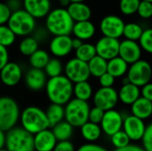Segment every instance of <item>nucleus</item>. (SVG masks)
<instances>
[{
  "label": "nucleus",
  "mask_w": 152,
  "mask_h": 151,
  "mask_svg": "<svg viewBox=\"0 0 152 151\" xmlns=\"http://www.w3.org/2000/svg\"><path fill=\"white\" fill-rule=\"evenodd\" d=\"M140 2L141 0H120L119 10L124 15H133L137 12Z\"/></svg>",
  "instance_id": "obj_38"
},
{
  "label": "nucleus",
  "mask_w": 152,
  "mask_h": 151,
  "mask_svg": "<svg viewBox=\"0 0 152 151\" xmlns=\"http://www.w3.org/2000/svg\"><path fill=\"white\" fill-rule=\"evenodd\" d=\"M141 88V96L152 101V83L149 82Z\"/></svg>",
  "instance_id": "obj_49"
},
{
  "label": "nucleus",
  "mask_w": 152,
  "mask_h": 151,
  "mask_svg": "<svg viewBox=\"0 0 152 151\" xmlns=\"http://www.w3.org/2000/svg\"><path fill=\"white\" fill-rule=\"evenodd\" d=\"M118 93L119 101L126 105H132L138 98L141 97V87L132 84H123Z\"/></svg>",
  "instance_id": "obj_21"
},
{
  "label": "nucleus",
  "mask_w": 152,
  "mask_h": 151,
  "mask_svg": "<svg viewBox=\"0 0 152 151\" xmlns=\"http://www.w3.org/2000/svg\"><path fill=\"white\" fill-rule=\"evenodd\" d=\"M45 113L50 124V127H53L59 122L65 119V109L63 105L61 104L52 103L47 107Z\"/></svg>",
  "instance_id": "obj_28"
},
{
  "label": "nucleus",
  "mask_w": 152,
  "mask_h": 151,
  "mask_svg": "<svg viewBox=\"0 0 152 151\" xmlns=\"http://www.w3.org/2000/svg\"><path fill=\"white\" fill-rule=\"evenodd\" d=\"M124 117H125L115 109L106 110L100 124L102 133L110 137L117 132L122 130Z\"/></svg>",
  "instance_id": "obj_12"
},
{
  "label": "nucleus",
  "mask_w": 152,
  "mask_h": 151,
  "mask_svg": "<svg viewBox=\"0 0 152 151\" xmlns=\"http://www.w3.org/2000/svg\"><path fill=\"white\" fill-rule=\"evenodd\" d=\"M7 25L17 36H27L36 29V19L21 8L12 12Z\"/></svg>",
  "instance_id": "obj_5"
},
{
  "label": "nucleus",
  "mask_w": 152,
  "mask_h": 151,
  "mask_svg": "<svg viewBox=\"0 0 152 151\" xmlns=\"http://www.w3.org/2000/svg\"><path fill=\"white\" fill-rule=\"evenodd\" d=\"M142 141L143 149L146 151H152V123L146 126V130Z\"/></svg>",
  "instance_id": "obj_42"
},
{
  "label": "nucleus",
  "mask_w": 152,
  "mask_h": 151,
  "mask_svg": "<svg viewBox=\"0 0 152 151\" xmlns=\"http://www.w3.org/2000/svg\"><path fill=\"white\" fill-rule=\"evenodd\" d=\"M125 21L118 15L109 14L103 17L100 22V30L104 36L120 38L123 36Z\"/></svg>",
  "instance_id": "obj_11"
},
{
  "label": "nucleus",
  "mask_w": 152,
  "mask_h": 151,
  "mask_svg": "<svg viewBox=\"0 0 152 151\" xmlns=\"http://www.w3.org/2000/svg\"><path fill=\"white\" fill-rule=\"evenodd\" d=\"M0 151H8V150H7L5 148H3V149H1V150H0Z\"/></svg>",
  "instance_id": "obj_56"
},
{
  "label": "nucleus",
  "mask_w": 152,
  "mask_h": 151,
  "mask_svg": "<svg viewBox=\"0 0 152 151\" xmlns=\"http://www.w3.org/2000/svg\"><path fill=\"white\" fill-rule=\"evenodd\" d=\"M138 42L143 51L152 54V28L143 30V33Z\"/></svg>",
  "instance_id": "obj_39"
},
{
  "label": "nucleus",
  "mask_w": 152,
  "mask_h": 151,
  "mask_svg": "<svg viewBox=\"0 0 152 151\" xmlns=\"http://www.w3.org/2000/svg\"><path fill=\"white\" fill-rule=\"evenodd\" d=\"M83 43H84V41L81 40V39H79V38H77V37L72 38V47H73V49L74 50H77L78 47H80L82 45Z\"/></svg>",
  "instance_id": "obj_52"
},
{
  "label": "nucleus",
  "mask_w": 152,
  "mask_h": 151,
  "mask_svg": "<svg viewBox=\"0 0 152 151\" xmlns=\"http://www.w3.org/2000/svg\"><path fill=\"white\" fill-rule=\"evenodd\" d=\"M87 63L90 74L94 77H100L102 75L107 72L108 61L97 54Z\"/></svg>",
  "instance_id": "obj_30"
},
{
  "label": "nucleus",
  "mask_w": 152,
  "mask_h": 151,
  "mask_svg": "<svg viewBox=\"0 0 152 151\" xmlns=\"http://www.w3.org/2000/svg\"><path fill=\"white\" fill-rule=\"evenodd\" d=\"M95 26L90 20L75 22L72 29V34L75 37H77L83 41L91 39L95 35Z\"/></svg>",
  "instance_id": "obj_23"
},
{
  "label": "nucleus",
  "mask_w": 152,
  "mask_h": 151,
  "mask_svg": "<svg viewBox=\"0 0 152 151\" xmlns=\"http://www.w3.org/2000/svg\"><path fill=\"white\" fill-rule=\"evenodd\" d=\"M144 1H148V2H151V3H152V0H144Z\"/></svg>",
  "instance_id": "obj_57"
},
{
  "label": "nucleus",
  "mask_w": 152,
  "mask_h": 151,
  "mask_svg": "<svg viewBox=\"0 0 152 151\" xmlns=\"http://www.w3.org/2000/svg\"><path fill=\"white\" fill-rule=\"evenodd\" d=\"M16 35L7 24L0 25V44L5 47L11 46L16 39Z\"/></svg>",
  "instance_id": "obj_36"
},
{
  "label": "nucleus",
  "mask_w": 152,
  "mask_h": 151,
  "mask_svg": "<svg viewBox=\"0 0 152 151\" xmlns=\"http://www.w3.org/2000/svg\"><path fill=\"white\" fill-rule=\"evenodd\" d=\"M82 137L88 142H94L102 136V130L101 125L87 121L80 127Z\"/></svg>",
  "instance_id": "obj_26"
},
{
  "label": "nucleus",
  "mask_w": 152,
  "mask_h": 151,
  "mask_svg": "<svg viewBox=\"0 0 152 151\" xmlns=\"http://www.w3.org/2000/svg\"><path fill=\"white\" fill-rule=\"evenodd\" d=\"M50 59L49 53L45 50L38 48L29 56V64L31 68L44 69Z\"/></svg>",
  "instance_id": "obj_31"
},
{
  "label": "nucleus",
  "mask_w": 152,
  "mask_h": 151,
  "mask_svg": "<svg viewBox=\"0 0 152 151\" xmlns=\"http://www.w3.org/2000/svg\"><path fill=\"white\" fill-rule=\"evenodd\" d=\"M5 146V132L0 129V150Z\"/></svg>",
  "instance_id": "obj_53"
},
{
  "label": "nucleus",
  "mask_w": 152,
  "mask_h": 151,
  "mask_svg": "<svg viewBox=\"0 0 152 151\" xmlns=\"http://www.w3.org/2000/svg\"><path fill=\"white\" fill-rule=\"evenodd\" d=\"M75 54L77 59L88 62L96 55L95 45L90 43H83L80 47L75 50Z\"/></svg>",
  "instance_id": "obj_34"
},
{
  "label": "nucleus",
  "mask_w": 152,
  "mask_h": 151,
  "mask_svg": "<svg viewBox=\"0 0 152 151\" xmlns=\"http://www.w3.org/2000/svg\"><path fill=\"white\" fill-rule=\"evenodd\" d=\"M4 148L8 151H36L34 134L25 130L22 126H14L5 132Z\"/></svg>",
  "instance_id": "obj_4"
},
{
  "label": "nucleus",
  "mask_w": 152,
  "mask_h": 151,
  "mask_svg": "<svg viewBox=\"0 0 152 151\" xmlns=\"http://www.w3.org/2000/svg\"><path fill=\"white\" fill-rule=\"evenodd\" d=\"M48 30L46 28H36L34 30V32L32 33L33 34V36L39 42H43L45 41L46 38H47V36H48Z\"/></svg>",
  "instance_id": "obj_47"
},
{
  "label": "nucleus",
  "mask_w": 152,
  "mask_h": 151,
  "mask_svg": "<svg viewBox=\"0 0 152 151\" xmlns=\"http://www.w3.org/2000/svg\"><path fill=\"white\" fill-rule=\"evenodd\" d=\"M66 9L75 22L90 20L92 16L91 8L84 2L70 3Z\"/></svg>",
  "instance_id": "obj_22"
},
{
  "label": "nucleus",
  "mask_w": 152,
  "mask_h": 151,
  "mask_svg": "<svg viewBox=\"0 0 152 151\" xmlns=\"http://www.w3.org/2000/svg\"><path fill=\"white\" fill-rule=\"evenodd\" d=\"M73 86L74 84L65 75H60L49 77L45 88L46 95L52 103L64 106L72 99Z\"/></svg>",
  "instance_id": "obj_1"
},
{
  "label": "nucleus",
  "mask_w": 152,
  "mask_h": 151,
  "mask_svg": "<svg viewBox=\"0 0 152 151\" xmlns=\"http://www.w3.org/2000/svg\"><path fill=\"white\" fill-rule=\"evenodd\" d=\"M70 4V1L69 0H60V4H61V7H63V8H67L69 6V4Z\"/></svg>",
  "instance_id": "obj_54"
},
{
  "label": "nucleus",
  "mask_w": 152,
  "mask_h": 151,
  "mask_svg": "<svg viewBox=\"0 0 152 151\" xmlns=\"http://www.w3.org/2000/svg\"><path fill=\"white\" fill-rule=\"evenodd\" d=\"M110 141H111L112 145L115 147V149H121V148L126 147L129 144H131V142H132L129 136L126 133V132L123 129L117 132L113 135H111Z\"/></svg>",
  "instance_id": "obj_37"
},
{
  "label": "nucleus",
  "mask_w": 152,
  "mask_h": 151,
  "mask_svg": "<svg viewBox=\"0 0 152 151\" xmlns=\"http://www.w3.org/2000/svg\"><path fill=\"white\" fill-rule=\"evenodd\" d=\"M94 106L102 109L104 111L114 109L119 101L118 93L112 87H101L93 95Z\"/></svg>",
  "instance_id": "obj_10"
},
{
  "label": "nucleus",
  "mask_w": 152,
  "mask_h": 151,
  "mask_svg": "<svg viewBox=\"0 0 152 151\" xmlns=\"http://www.w3.org/2000/svg\"><path fill=\"white\" fill-rule=\"evenodd\" d=\"M20 117L18 103L11 97H0V129L4 132L13 128Z\"/></svg>",
  "instance_id": "obj_7"
},
{
  "label": "nucleus",
  "mask_w": 152,
  "mask_h": 151,
  "mask_svg": "<svg viewBox=\"0 0 152 151\" xmlns=\"http://www.w3.org/2000/svg\"><path fill=\"white\" fill-rule=\"evenodd\" d=\"M142 27L136 23V22H129L126 23L124 28L123 36L126 39L133 40V41H139L142 33H143Z\"/></svg>",
  "instance_id": "obj_33"
},
{
  "label": "nucleus",
  "mask_w": 152,
  "mask_h": 151,
  "mask_svg": "<svg viewBox=\"0 0 152 151\" xmlns=\"http://www.w3.org/2000/svg\"><path fill=\"white\" fill-rule=\"evenodd\" d=\"M77 151H109L106 148L98 145V144H94L93 142H88L86 144H84L82 146H80Z\"/></svg>",
  "instance_id": "obj_46"
},
{
  "label": "nucleus",
  "mask_w": 152,
  "mask_h": 151,
  "mask_svg": "<svg viewBox=\"0 0 152 151\" xmlns=\"http://www.w3.org/2000/svg\"><path fill=\"white\" fill-rule=\"evenodd\" d=\"M21 126L32 134L50 127L45 111L36 106L25 108L20 117Z\"/></svg>",
  "instance_id": "obj_3"
},
{
  "label": "nucleus",
  "mask_w": 152,
  "mask_h": 151,
  "mask_svg": "<svg viewBox=\"0 0 152 151\" xmlns=\"http://www.w3.org/2000/svg\"><path fill=\"white\" fill-rule=\"evenodd\" d=\"M142 19L148 20L152 17V3L141 0L137 12H136Z\"/></svg>",
  "instance_id": "obj_40"
},
{
  "label": "nucleus",
  "mask_w": 152,
  "mask_h": 151,
  "mask_svg": "<svg viewBox=\"0 0 152 151\" xmlns=\"http://www.w3.org/2000/svg\"><path fill=\"white\" fill-rule=\"evenodd\" d=\"M53 151H76L75 147L71 142L68 141H61L58 142Z\"/></svg>",
  "instance_id": "obj_45"
},
{
  "label": "nucleus",
  "mask_w": 152,
  "mask_h": 151,
  "mask_svg": "<svg viewBox=\"0 0 152 151\" xmlns=\"http://www.w3.org/2000/svg\"><path fill=\"white\" fill-rule=\"evenodd\" d=\"M114 151H146L143 147H140L138 145H134V144H129L126 147L121 148V149H115Z\"/></svg>",
  "instance_id": "obj_51"
},
{
  "label": "nucleus",
  "mask_w": 152,
  "mask_h": 151,
  "mask_svg": "<svg viewBox=\"0 0 152 151\" xmlns=\"http://www.w3.org/2000/svg\"><path fill=\"white\" fill-rule=\"evenodd\" d=\"M146 125L144 120L134 116L129 115L124 117L123 130L129 136L130 140L133 142L141 141L146 130Z\"/></svg>",
  "instance_id": "obj_13"
},
{
  "label": "nucleus",
  "mask_w": 152,
  "mask_h": 151,
  "mask_svg": "<svg viewBox=\"0 0 152 151\" xmlns=\"http://www.w3.org/2000/svg\"><path fill=\"white\" fill-rule=\"evenodd\" d=\"M73 95L77 99L88 101L94 95L92 85L88 80L75 83L73 86Z\"/></svg>",
  "instance_id": "obj_29"
},
{
  "label": "nucleus",
  "mask_w": 152,
  "mask_h": 151,
  "mask_svg": "<svg viewBox=\"0 0 152 151\" xmlns=\"http://www.w3.org/2000/svg\"><path fill=\"white\" fill-rule=\"evenodd\" d=\"M119 44L120 42L118 38L103 36L94 44L96 49V54L107 61L117 57L118 56Z\"/></svg>",
  "instance_id": "obj_14"
},
{
  "label": "nucleus",
  "mask_w": 152,
  "mask_h": 151,
  "mask_svg": "<svg viewBox=\"0 0 152 151\" xmlns=\"http://www.w3.org/2000/svg\"><path fill=\"white\" fill-rule=\"evenodd\" d=\"M38 41L32 36H24L22 40L19 44V51L24 56H30L33 53H35L38 49Z\"/></svg>",
  "instance_id": "obj_32"
},
{
  "label": "nucleus",
  "mask_w": 152,
  "mask_h": 151,
  "mask_svg": "<svg viewBox=\"0 0 152 151\" xmlns=\"http://www.w3.org/2000/svg\"><path fill=\"white\" fill-rule=\"evenodd\" d=\"M126 77L130 83L139 87H142L151 80V64L145 60L140 59L139 61L129 65Z\"/></svg>",
  "instance_id": "obj_8"
},
{
  "label": "nucleus",
  "mask_w": 152,
  "mask_h": 151,
  "mask_svg": "<svg viewBox=\"0 0 152 151\" xmlns=\"http://www.w3.org/2000/svg\"><path fill=\"white\" fill-rule=\"evenodd\" d=\"M70 3H75V2H85L86 0H69Z\"/></svg>",
  "instance_id": "obj_55"
},
{
  "label": "nucleus",
  "mask_w": 152,
  "mask_h": 151,
  "mask_svg": "<svg viewBox=\"0 0 152 151\" xmlns=\"http://www.w3.org/2000/svg\"><path fill=\"white\" fill-rule=\"evenodd\" d=\"M22 77L21 67L16 62H8L0 70V79L6 86H14L19 84Z\"/></svg>",
  "instance_id": "obj_17"
},
{
  "label": "nucleus",
  "mask_w": 152,
  "mask_h": 151,
  "mask_svg": "<svg viewBox=\"0 0 152 151\" xmlns=\"http://www.w3.org/2000/svg\"><path fill=\"white\" fill-rule=\"evenodd\" d=\"M129 69V64L121 57L117 56L108 61L107 72L111 74L114 77H123L126 76Z\"/></svg>",
  "instance_id": "obj_25"
},
{
  "label": "nucleus",
  "mask_w": 152,
  "mask_h": 151,
  "mask_svg": "<svg viewBox=\"0 0 152 151\" xmlns=\"http://www.w3.org/2000/svg\"><path fill=\"white\" fill-rule=\"evenodd\" d=\"M52 131L58 142L68 141L73 135L74 127L66 120H62L52 127Z\"/></svg>",
  "instance_id": "obj_27"
},
{
  "label": "nucleus",
  "mask_w": 152,
  "mask_h": 151,
  "mask_svg": "<svg viewBox=\"0 0 152 151\" xmlns=\"http://www.w3.org/2000/svg\"><path fill=\"white\" fill-rule=\"evenodd\" d=\"M9 62V53L7 47L0 44V70Z\"/></svg>",
  "instance_id": "obj_48"
},
{
  "label": "nucleus",
  "mask_w": 152,
  "mask_h": 151,
  "mask_svg": "<svg viewBox=\"0 0 152 151\" xmlns=\"http://www.w3.org/2000/svg\"><path fill=\"white\" fill-rule=\"evenodd\" d=\"M142 49L138 41L124 39L119 44L118 56L126 61L129 65L139 61L142 57Z\"/></svg>",
  "instance_id": "obj_15"
},
{
  "label": "nucleus",
  "mask_w": 152,
  "mask_h": 151,
  "mask_svg": "<svg viewBox=\"0 0 152 151\" xmlns=\"http://www.w3.org/2000/svg\"><path fill=\"white\" fill-rule=\"evenodd\" d=\"M49 50L56 58L66 57L73 50L72 38L69 36V35L54 36L50 41Z\"/></svg>",
  "instance_id": "obj_16"
},
{
  "label": "nucleus",
  "mask_w": 152,
  "mask_h": 151,
  "mask_svg": "<svg viewBox=\"0 0 152 151\" xmlns=\"http://www.w3.org/2000/svg\"><path fill=\"white\" fill-rule=\"evenodd\" d=\"M64 73L73 84L81 81H86L91 76L88 63L77 59V57L67 61L64 66Z\"/></svg>",
  "instance_id": "obj_9"
},
{
  "label": "nucleus",
  "mask_w": 152,
  "mask_h": 151,
  "mask_svg": "<svg viewBox=\"0 0 152 151\" xmlns=\"http://www.w3.org/2000/svg\"><path fill=\"white\" fill-rule=\"evenodd\" d=\"M132 115L146 120L152 116V101L141 96L131 105Z\"/></svg>",
  "instance_id": "obj_24"
},
{
  "label": "nucleus",
  "mask_w": 152,
  "mask_h": 151,
  "mask_svg": "<svg viewBox=\"0 0 152 151\" xmlns=\"http://www.w3.org/2000/svg\"><path fill=\"white\" fill-rule=\"evenodd\" d=\"M44 70L47 77H54L62 75V71L64 70V68L61 61L58 58H52L45 65Z\"/></svg>",
  "instance_id": "obj_35"
},
{
  "label": "nucleus",
  "mask_w": 152,
  "mask_h": 151,
  "mask_svg": "<svg viewBox=\"0 0 152 151\" xmlns=\"http://www.w3.org/2000/svg\"><path fill=\"white\" fill-rule=\"evenodd\" d=\"M151 67H152V63H151Z\"/></svg>",
  "instance_id": "obj_58"
},
{
  "label": "nucleus",
  "mask_w": 152,
  "mask_h": 151,
  "mask_svg": "<svg viewBox=\"0 0 152 151\" xmlns=\"http://www.w3.org/2000/svg\"><path fill=\"white\" fill-rule=\"evenodd\" d=\"M65 120L73 127H81L88 121L90 105L88 101L77 98L71 99L65 104Z\"/></svg>",
  "instance_id": "obj_6"
},
{
  "label": "nucleus",
  "mask_w": 152,
  "mask_h": 151,
  "mask_svg": "<svg viewBox=\"0 0 152 151\" xmlns=\"http://www.w3.org/2000/svg\"><path fill=\"white\" fill-rule=\"evenodd\" d=\"M12 14V11L6 4V3L0 2V25L7 24V21Z\"/></svg>",
  "instance_id": "obj_44"
},
{
  "label": "nucleus",
  "mask_w": 152,
  "mask_h": 151,
  "mask_svg": "<svg viewBox=\"0 0 152 151\" xmlns=\"http://www.w3.org/2000/svg\"><path fill=\"white\" fill-rule=\"evenodd\" d=\"M58 142L53 133L49 128L34 134V145L36 151H53Z\"/></svg>",
  "instance_id": "obj_19"
},
{
  "label": "nucleus",
  "mask_w": 152,
  "mask_h": 151,
  "mask_svg": "<svg viewBox=\"0 0 152 151\" xmlns=\"http://www.w3.org/2000/svg\"><path fill=\"white\" fill-rule=\"evenodd\" d=\"M104 113H105V111L102 109L94 106V108H91L90 109L88 121L100 125L101 122H102V117L104 116Z\"/></svg>",
  "instance_id": "obj_41"
},
{
  "label": "nucleus",
  "mask_w": 152,
  "mask_h": 151,
  "mask_svg": "<svg viewBox=\"0 0 152 151\" xmlns=\"http://www.w3.org/2000/svg\"><path fill=\"white\" fill-rule=\"evenodd\" d=\"M6 4L8 5V7L10 8V10L12 12L20 10V9H21V7L23 8L21 0H8L6 2Z\"/></svg>",
  "instance_id": "obj_50"
},
{
  "label": "nucleus",
  "mask_w": 152,
  "mask_h": 151,
  "mask_svg": "<svg viewBox=\"0 0 152 151\" xmlns=\"http://www.w3.org/2000/svg\"><path fill=\"white\" fill-rule=\"evenodd\" d=\"M75 21L66 8L58 7L50 11L45 17V28L53 36L70 35Z\"/></svg>",
  "instance_id": "obj_2"
},
{
  "label": "nucleus",
  "mask_w": 152,
  "mask_h": 151,
  "mask_svg": "<svg viewBox=\"0 0 152 151\" xmlns=\"http://www.w3.org/2000/svg\"><path fill=\"white\" fill-rule=\"evenodd\" d=\"M98 79L101 87H112L113 85L115 84L116 77H114L109 72H106L103 75H102L100 77H98Z\"/></svg>",
  "instance_id": "obj_43"
},
{
  "label": "nucleus",
  "mask_w": 152,
  "mask_h": 151,
  "mask_svg": "<svg viewBox=\"0 0 152 151\" xmlns=\"http://www.w3.org/2000/svg\"><path fill=\"white\" fill-rule=\"evenodd\" d=\"M23 9L35 19L45 18L51 11L50 0H22Z\"/></svg>",
  "instance_id": "obj_18"
},
{
  "label": "nucleus",
  "mask_w": 152,
  "mask_h": 151,
  "mask_svg": "<svg viewBox=\"0 0 152 151\" xmlns=\"http://www.w3.org/2000/svg\"><path fill=\"white\" fill-rule=\"evenodd\" d=\"M47 80V76L45 70L36 68H31L27 71L24 77L27 87L32 91H39L45 88Z\"/></svg>",
  "instance_id": "obj_20"
}]
</instances>
